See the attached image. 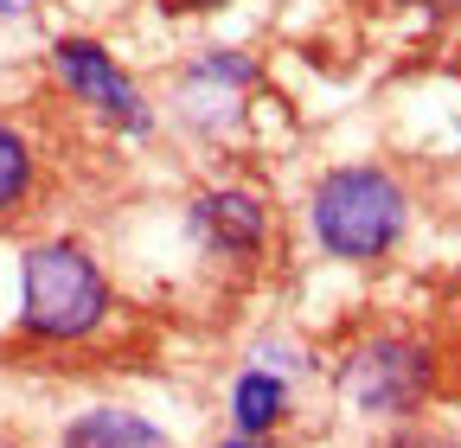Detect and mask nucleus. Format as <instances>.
I'll use <instances>...</instances> for the list:
<instances>
[{"label": "nucleus", "mask_w": 461, "mask_h": 448, "mask_svg": "<svg viewBox=\"0 0 461 448\" xmlns=\"http://www.w3.org/2000/svg\"><path fill=\"white\" fill-rule=\"evenodd\" d=\"M314 244L339 263H378L397 250L403 224H411V193H403L384 166H333L321 174L308 199Z\"/></svg>", "instance_id": "f257e3e1"}, {"label": "nucleus", "mask_w": 461, "mask_h": 448, "mask_svg": "<svg viewBox=\"0 0 461 448\" xmlns=\"http://www.w3.org/2000/svg\"><path fill=\"white\" fill-rule=\"evenodd\" d=\"M109 320V275L84 244H32L20 256V327L32 340L71 346Z\"/></svg>", "instance_id": "f03ea898"}, {"label": "nucleus", "mask_w": 461, "mask_h": 448, "mask_svg": "<svg viewBox=\"0 0 461 448\" xmlns=\"http://www.w3.org/2000/svg\"><path fill=\"white\" fill-rule=\"evenodd\" d=\"M429 353L417 340H397V333H384V340H366L353 359L339 365V390L353 398L359 417H411L423 398H429Z\"/></svg>", "instance_id": "7ed1b4c3"}, {"label": "nucleus", "mask_w": 461, "mask_h": 448, "mask_svg": "<svg viewBox=\"0 0 461 448\" xmlns=\"http://www.w3.org/2000/svg\"><path fill=\"white\" fill-rule=\"evenodd\" d=\"M51 65H58V77H65V90L90 109V116H103L109 129H122V135H148L154 129V109H148L141 84L115 65L109 45H96V39H58L51 45Z\"/></svg>", "instance_id": "20e7f679"}, {"label": "nucleus", "mask_w": 461, "mask_h": 448, "mask_svg": "<svg viewBox=\"0 0 461 448\" xmlns=\"http://www.w3.org/2000/svg\"><path fill=\"white\" fill-rule=\"evenodd\" d=\"M257 84V58L250 51H230V45H212L180 71V109L186 122L199 129H230L244 116V96Z\"/></svg>", "instance_id": "39448f33"}, {"label": "nucleus", "mask_w": 461, "mask_h": 448, "mask_svg": "<svg viewBox=\"0 0 461 448\" xmlns=\"http://www.w3.org/2000/svg\"><path fill=\"white\" fill-rule=\"evenodd\" d=\"M193 224L199 237L218 250V256H257L269 244V205L244 186H224V193H205L193 205Z\"/></svg>", "instance_id": "423d86ee"}, {"label": "nucleus", "mask_w": 461, "mask_h": 448, "mask_svg": "<svg viewBox=\"0 0 461 448\" xmlns=\"http://www.w3.org/2000/svg\"><path fill=\"white\" fill-rule=\"evenodd\" d=\"M58 448H173V442H167L148 417L103 404V410H84V417L65 429V442H58Z\"/></svg>", "instance_id": "0eeeda50"}, {"label": "nucleus", "mask_w": 461, "mask_h": 448, "mask_svg": "<svg viewBox=\"0 0 461 448\" xmlns=\"http://www.w3.org/2000/svg\"><path fill=\"white\" fill-rule=\"evenodd\" d=\"M282 410H288V384L276 372L250 365L238 384H230V423H238L244 435H269L282 423Z\"/></svg>", "instance_id": "6e6552de"}, {"label": "nucleus", "mask_w": 461, "mask_h": 448, "mask_svg": "<svg viewBox=\"0 0 461 448\" xmlns=\"http://www.w3.org/2000/svg\"><path fill=\"white\" fill-rule=\"evenodd\" d=\"M26 186H32V148L20 129L0 122V211H14L26 199Z\"/></svg>", "instance_id": "1a4fd4ad"}, {"label": "nucleus", "mask_w": 461, "mask_h": 448, "mask_svg": "<svg viewBox=\"0 0 461 448\" xmlns=\"http://www.w3.org/2000/svg\"><path fill=\"white\" fill-rule=\"evenodd\" d=\"M397 7H429V13H461V0H397Z\"/></svg>", "instance_id": "9d476101"}, {"label": "nucleus", "mask_w": 461, "mask_h": 448, "mask_svg": "<svg viewBox=\"0 0 461 448\" xmlns=\"http://www.w3.org/2000/svg\"><path fill=\"white\" fill-rule=\"evenodd\" d=\"M180 13H218V7H230V0H173Z\"/></svg>", "instance_id": "9b49d317"}, {"label": "nucleus", "mask_w": 461, "mask_h": 448, "mask_svg": "<svg viewBox=\"0 0 461 448\" xmlns=\"http://www.w3.org/2000/svg\"><path fill=\"white\" fill-rule=\"evenodd\" d=\"M20 13H32V0H0V20H20Z\"/></svg>", "instance_id": "f8f14e48"}, {"label": "nucleus", "mask_w": 461, "mask_h": 448, "mask_svg": "<svg viewBox=\"0 0 461 448\" xmlns=\"http://www.w3.org/2000/svg\"><path fill=\"white\" fill-rule=\"evenodd\" d=\"M224 448H269V442H263V435H244V429H238V435H230Z\"/></svg>", "instance_id": "ddd939ff"}]
</instances>
